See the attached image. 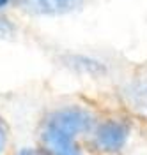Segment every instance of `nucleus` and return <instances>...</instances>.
Returning <instances> with one entry per match:
<instances>
[{"label":"nucleus","instance_id":"obj_1","mask_svg":"<svg viewBox=\"0 0 147 155\" xmlns=\"http://www.w3.org/2000/svg\"><path fill=\"white\" fill-rule=\"evenodd\" d=\"M94 125L87 109L68 106L51 111L41 127V145L48 155H82L78 137Z\"/></svg>","mask_w":147,"mask_h":155},{"label":"nucleus","instance_id":"obj_2","mask_svg":"<svg viewBox=\"0 0 147 155\" xmlns=\"http://www.w3.org/2000/svg\"><path fill=\"white\" fill-rule=\"evenodd\" d=\"M129 124L117 118H108L99 122L92 130V143L94 148L103 153H115L124 148L129 137Z\"/></svg>","mask_w":147,"mask_h":155},{"label":"nucleus","instance_id":"obj_3","mask_svg":"<svg viewBox=\"0 0 147 155\" xmlns=\"http://www.w3.org/2000/svg\"><path fill=\"white\" fill-rule=\"evenodd\" d=\"M124 101L133 113L147 118V76L128 83L124 87Z\"/></svg>","mask_w":147,"mask_h":155},{"label":"nucleus","instance_id":"obj_4","mask_svg":"<svg viewBox=\"0 0 147 155\" xmlns=\"http://www.w3.org/2000/svg\"><path fill=\"white\" fill-rule=\"evenodd\" d=\"M82 4L83 0H25V5L29 11L44 16L68 14L71 11L80 9Z\"/></svg>","mask_w":147,"mask_h":155},{"label":"nucleus","instance_id":"obj_5","mask_svg":"<svg viewBox=\"0 0 147 155\" xmlns=\"http://www.w3.org/2000/svg\"><path fill=\"white\" fill-rule=\"evenodd\" d=\"M7 143H9L7 125H5V124H4V120L0 118V155L5 153V150H7Z\"/></svg>","mask_w":147,"mask_h":155},{"label":"nucleus","instance_id":"obj_6","mask_svg":"<svg viewBox=\"0 0 147 155\" xmlns=\"http://www.w3.org/2000/svg\"><path fill=\"white\" fill-rule=\"evenodd\" d=\"M12 32H14L12 25H11L7 19H2V18H0V39L11 37V35H12Z\"/></svg>","mask_w":147,"mask_h":155},{"label":"nucleus","instance_id":"obj_7","mask_svg":"<svg viewBox=\"0 0 147 155\" xmlns=\"http://www.w3.org/2000/svg\"><path fill=\"white\" fill-rule=\"evenodd\" d=\"M18 155H48L44 150H34V148H29V150H21Z\"/></svg>","mask_w":147,"mask_h":155},{"label":"nucleus","instance_id":"obj_8","mask_svg":"<svg viewBox=\"0 0 147 155\" xmlns=\"http://www.w3.org/2000/svg\"><path fill=\"white\" fill-rule=\"evenodd\" d=\"M7 4H9V0H0V9H2V7H5Z\"/></svg>","mask_w":147,"mask_h":155}]
</instances>
